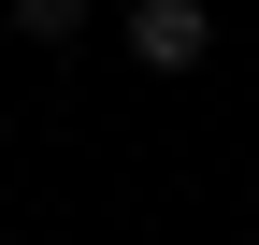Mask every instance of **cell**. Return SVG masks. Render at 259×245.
<instances>
[{"label": "cell", "instance_id": "6da1fadb", "mask_svg": "<svg viewBox=\"0 0 259 245\" xmlns=\"http://www.w3.org/2000/svg\"><path fill=\"white\" fill-rule=\"evenodd\" d=\"M130 58H144V72H202L216 58V15L202 0H130Z\"/></svg>", "mask_w": 259, "mask_h": 245}, {"label": "cell", "instance_id": "7a4b0ae2", "mask_svg": "<svg viewBox=\"0 0 259 245\" xmlns=\"http://www.w3.org/2000/svg\"><path fill=\"white\" fill-rule=\"evenodd\" d=\"M87 29V0H15V44H72Z\"/></svg>", "mask_w": 259, "mask_h": 245}]
</instances>
